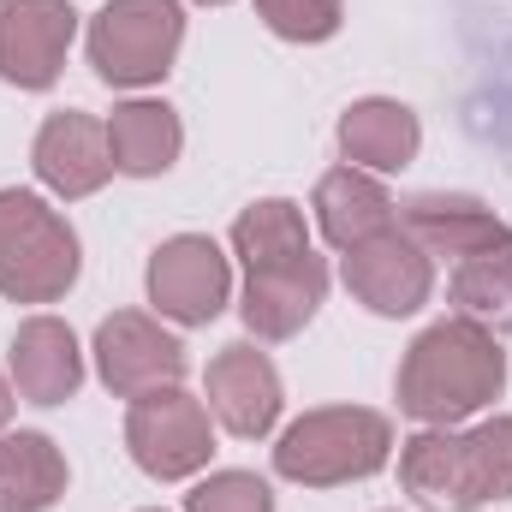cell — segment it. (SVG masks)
<instances>
[{
  "label": "cell",
  "mask_w": 512,
  "mask_h": 512,
  "mask_svg": "<svg viewBox=\"0 0 512 512\" xmlns=\"http://www.w3.org/2000/svg\"><path fill=\"white\" fill-rule=\"evenodd\" d=\"M399 233L417 245L423 256H471L483 251L489 239L507 233V221L495 209H483L477 197H459V191H423L399 209Z\"/></svg>",
  "instance_id": "obj_16"
},
{
  "label": "cell",
  "mask_w": 512,
  "mask_h": 512,
  "mask_svg": "<svg viewBox=\"0 0 512 512\" xmlns=\"http://www.w3.org/2000/svg\"><path fill=\"white\" fill-rule=\"evenodd\" d=\"M6 423H12V382L0 376V429H6Z\"/></svg>",
  "instance_id": "obj_25"
},
{
  "label": "cell",
  "mask_w": 512,
  "mask_h": 512,
  "mask_svg": "<svg viewBox=\"0 0 512 512\" xmlns=\"http://www.w3.org/2000/svg\"><path fill=\"white\" fill-rule=\"evenodd\" d=\"M143 286H149V304H155L167 322H179V328H209V322L227 310V298H233V262L221 256L215 239L179 233V239H161V245H155Z\"/></svg>",
  "instance_id": "obj_6"
},
{
  "label": "cell",
  "mask_w": 512,
  "mask_h": 512,
  "mask_svg": "<svg viewBox=\"0 0 512 512\" xmlns=\"http://www.w3.org/2000/svg\"><path fill=\"white\" fill-rule=\"evenodd\" d=\"M149 512H161V507H149Z\"/></svg>",
  "instance_id": "obj_27"
},
{
  "label": "cell",
  "mask_w": 512,
  "mask_h": 512,
  "mask_svg": "<svg viewBox=\"0 0 512 512\" xmlns=\"http://www.w3.org/2000/svg\"><path fill=\"white\" fill-rule=\"evenodd\" d=\"M78 36L72 0H0V84L48 90Z\"/></svg>",
  "instance_id": "obj_8"
},
{
  "label": "cell",
  "mask_w": 512,
  "mask_h": 512,
  "mask_svg": "<svg viewBox=\"0 0 512 512\" xmlns=\"http://www.w3.org/2000/svg\"><path fill=\"white\" fill-rule=\"evenodd\" d=\"M256 12L280 42H328L346 18V0H256Z\"/></svg>",
  "instance_id": "obj_23"
},
{
  "label": "cell",
  "mask_w": 512,
  "mask_h": 512,
  "mask_svg": "<svg viewBox=\"0 0 512 512\" xmlns=\"http://www.w3.org/2000/svg\"><path fill=\"white\" fill-rule=\"evenodd\" d=\"M96 376L114 399H143L185 382V346L149 310H114L96 328Z\"/></svg>",
  "instance_id": "obj_7"
},
{
  "label": "cell",
  "mask_w": 512,
  "mask_h": 512,
  "mask_svg": "<svg viewBox=\"0 0 512 512\" xmlns=\"http://www.w3.org/2000/svg\"><path fill=\"white\" fill-rule=\"evenodd\" d=\"M393 459V423L370 405H316L274 441V471L304 489L364 483Z\"/></svg>",
  "instance_id": "obj_2"
},
{
  "label": "cell",
  "mask_w": 512,
  "mask_h": 512,
  "mask_svg": "<svg viewBox=\"0 0 512 512\" xmlns=\"http://www.w3.org/2000/svg\"><path fill=\"white\" fill-rule=\"evenodd\" d=\"M399 411L429 423V429H453L465 417H477L483 405H495L507 393V352H501V334L477 328L471 316H447V322H429L405 358H399Z\"/></svg>",
  "instance_id": "obj_1"
},
{
  "label": "cell",
  "mask_w": 512,
  "mask_h": 512,
  "mask_svg": "<svg viewBox=\"0 0 512 512\" xmlns=\"http://www.w3.org/2000/svg\"><path fill=\"white\" fill-rule=\"evenodd\" d=\"M423 126L405 102L393 96H364L340 114V155L364 173H405L417 161Z\"/></svg>",
  "instance_id": "obj_17"
},
{
  "label": "cell",
  "mask_w": 512,
  "mask_h": 512,
  "mask_svg": "<svg viewBox=\"0 0 512 512\" xmlns=\"http://www.w3.org/2000/svg\"><path fill=\"white\" fill-rule=\"evenodd\" d=\"M465 465L477 501H507L512 495V417H483L465 429Z\"/></svg>",
  "instance_id": "obj_22"
},
{
  "label": "cell",
  "mask_w": 512,
  "mask_h": 512,
  "mask_svg": "<svg viewBox=\"0 0 512 512\" xmlns=\"http://www.w3.org/2000/svg\"><path fill=\"white\" fill-rule=\"evenodd\" d=\"M185 512H274V489L251 471H209L185 495Z\"/></svg>",
  "instance_id": "obj_24"
},
{
  "label": "cell",
  "mask_w": 512,
  "mask_h": 512,
  "mask_svg": "<svg viewBox=\"0 0 512 512\" xmlns=\"http://www.w3.org/2000/svg\"><path fill=\"white\" fill-rule=\"evenodd\" d=\"M78 233L36 191H0V292L12 304H54L78 280Z\"/></svg>",
  "instance_id": "obj_3"
},
{
  "label": "cell",
  "mask_w": 512,
  "mask_h": 512,
  "mask_svg": "<svg viewBox=\"0 0 512 512\" xmlns=\"http://www.w3.org/2000/svg\"><path fill=\"white\" fill-rule=\"evenodd\" d=\"M126 447H131V459H137V471L155 477V483H185V477H197V471L209 465V453H215L209 405L191 399L185 387H161V393L131 399Z\"/></svg>",
  "instance_id": "obj_5"
},
{
  "label": "cell",
  "mask_w": 512,
  "mask_h": 512,
  "mask_svg": "<svg viewBox=\"0 0 512 512\" xmlns=\"http://www.w3.org/2000/svg\"><path fill=\"white\" fill-rule=\"evenodd\" d=\"M399 483L423 512H477V489H471V465H465V435L459 429H417L399 447Z\"/></svg>",
  "instance_id": "obj_14"
},
{
  "label": "cell",
  "mask_w": 512,
  "mask_h": 512,
  "mask_svg": "<svg viewBox=\"0 0 512 512\" xmlns=\"http://www.w3.org/2000/svg\"><path fill=\"white\" fill-rule=\"evenodd\" d=\"M108 149H114V173H131V179H155L179 161L185 149V126L167 102H120L108 114Z\"/></svg>",
  "instance_id": "obj_18"
},
{
  "label": "cell",
  "mask_w": 512,
  "mask_h": 512,
  "mask_svg": "<svg viewBox=\"0 0 512 512\" xmlns=\"http://www.w3.org/2000/svg\"><path fill=\"white\" fill-rule=\"evenodd\" d=\"M197 6H227V0H197Z\"/></svg>",
  "instance_id": "obj_26"
},
{
  "label": "cell",
  "mask_w": 512,
  "mask_h": 512,
  "mask_svg": "<svg viewBox=\"0 0 512 512\" xmlns=\"http://www.w3.org/2000/svg\"><path fill=\"white\" fill-rule=\"evenodd\" d=\"M310 209H316V227H322V239H328L334 251H352V245L376 239V233H387V227H399V209H393L387 185L376 179V173L352 167V161L316 179Z\"/></svg>",
  "instance_id": "obj_15"
},
{
  "label": "cell",
  "mask_w": 512,
  "mask_h": 512,
  "mask_svg": "<svg viewBox=\"0 0 512 512\" xmlns=\"http://www.w3.org/2000/svg\"><path fill=\"white\" fill-rule=\"evenodd\" d=\"M340 274H346V292L376 310V316H417L435 292V256H423L399 227H387L376 239L340 251Z\"/></svg>",
  "instance_id": "obj_9"
},
{
  "label": "cell",
  "mask_w": 512,
  "mask_h": 512,
  "mask_svg": "<svg viewBox=\"0 0 512 512\" xmlns=\"http://www.w3.org/2000/svg\"><path fill=\"white\" fill-rule=\"evenodd\" d=\"M66 453L42 429L0 435V512H48L66 495Z\"/></svg>",
  "instance_id": "obj_19"
},
{
  "label": "cell",
  "mask_w": 512,
  "mask_h": 512,
  "mask_svg": "<svg viewBox=\"0 0 512 512\" xmlns=\"http://www.w3.org/2000/svg\"><path fill=\"white\" fill-rule=\"evenodd\" d=\"M453 304L489 334H512V227L453 262Z\"/></svg>",
  "instance_id": "obj_20"
},
{
  "label": "cell",
  "mask_w": 512,
  "mask_h": 512,
  "mask_svg": "<svg viewBox=\"0 0 512 512\" xmlns=\"http://www.w3.org/2000/svg\"><path fill=\"white\" fill-rule=\"evenodd\" d=\"M328 298V268L322 256H286V262H262V268H245V328L256 340H292L310 328V316L322 310Z\"/></svg>",
  "instance_id": "obj_12"
},
{
  "label": "cell",
  "mask_w": 512,
  "mask_h": 512,
  "mask_svg": "<svg viewBox=\"0 0 512 512\" xmlns=\"http://www.w3.org/2000/svg\"><path fill=\"white\" fill-rule=\"evenodd\" d=\"M185 42V6L179 0H108L90 18V66L114 90H149L173 72Z\"/></svg>",
  "instance_id": "obj_4"
},
{
  "label": "cell",
  "mask_w": 512,
  "mask_h": 512,
  "mask_svg": "<svg viewBox=\"0 0 512 512\" xmlns=\"http://www.w3.org/2000/svg\"><path fill=\"white\" fill-rule=\"evenodd\" d=\"M30 167L54 197H96L114 179V149H108V120H90L78 108L48 114L36 143H30Z\"/></svg>",
  "instance_id": "obj_11"
},
{
  "label": "cell",
  "mask_w": 512,
  "mask_h": 512,
  "mask_svg": "<svg viewBox=\"0 0 512 512\" xmlns=\"http://www.w3.org/2000/svg\"><path fill=\"white\" fill-rule=\"evenodd\" d=\"M304 251H310V227H304V209L286 203V197H262L233 221V256L245 268L286 262V256H304Z\"/></svg>",
  "instance_id": "obj_21"
},
{
  "label": "cell",
  "mask_w": 512,
  "mask_h": 512,
  "mask_svg": "<svg viewBox=\"0 0 512 512\" xmlns=\"http://www.w3.org/2000/svg\"><path fill=\"white\" fill-rule=\"evenodd\" d=\"M6 370H12V387L30 405H66L84 387L78 334L60 316H30V322H18V334L6 346Z\"/></svg>",
  "instance_id": "obj_13"
},
{
  "label": "cell",
  "mask_w": 512,
  "mask_h": 512,
  "mask_svg": "<svg viewBox=\"0 0 512 512\" xmlns=\"http://www.w3.org/2000/svg\"><path fill=\"white\" fill-rule=\"evenodd\" d=\"M203 399H209V417H215L227 435H239V441H262V435L280 423V405H286L280 370L268 364V352H256L245 340H239V346H221V352L209 358Z\"/></svg>",
  "instance_id": "obj_10"
}]
</instances>
